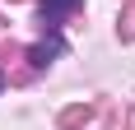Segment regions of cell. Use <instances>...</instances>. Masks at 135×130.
Here are the masks:
<instances>
[{
	"label": "cell",
	"instance_id": "cell-1",
	"mask_svg": "<svg viewBox=\"0 0 135 130\" xmlns=\"http://www.w3.org/2000/svg\"><path fill=\"white\" fill-rule=\"evenodd\" d=\"M75 5H79V0H42V23H61V14L65 9H75Z\"/></svg>",
	"mask_w": 135,
	"mask_h": 130
},
{
	"label": "cell",
	"instance_id": "cell-3",
	"mask_svg": "<svg viewBox=\"0 0 135 130\" xmlns=\"http://www.w3.org/2000/svg\"><path fill=\"white\" fill-rule=\"evenodd\" d=\"M93 116V112H89V107H70L65 116H61V126H84V121Z\"/></svg>",
	"mask_w": 135,
	"mask_h": 130
},
{
	"label": "cell",
	"instance_id": "cell-2",
	"mask_svg": "<svg viewBox=\"0 0 135 130\" xmlns=\"http://www.w3.org/2000/svg\"><path fill=\"white\" fill-rule=\"evenodd\" d=\"M51 56H61V37H51V42H42V47H33V65H47Z\"/></svg>",
	"mask_w": 135,
	"mask_h": 130
}]
</instances>
